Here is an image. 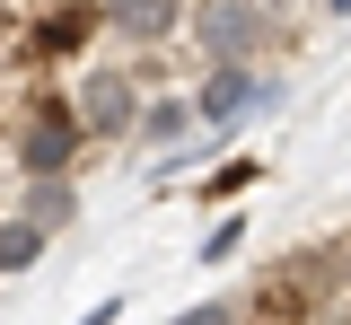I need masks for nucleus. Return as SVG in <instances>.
Segmentation results:
<instances>
[{
    "label": "nucleus",
    "mask_w": 351,
    "mask_h": 325,
    "mask_svg": "<svg viewBox=\"0 0 351 325\" xmlns=\"http://www.w3.org/2000/svg\"><path fill=\"white\" fill-rule=\"evenodd\" d=\"M193 132H202V115H193V97H176V88H158L149 106H141V132L132 141H149V149H193Z\"/></svg>",
    "instance_id": "7"
},
{
    "label": "nucleus",
    "mask_w": 351,
    "mask_h": 325,
    "mask_svg": "<svg viewBox=\"0 0 351 325\" xmlns=\"http://www.w3.org/2000/svg\"><path fill=\"white\" fill-rule=\"evenodd\" d=\"M176 325H255V290H219V299H202V308H184Z\"/></svg>",
    "instance_id": "10"
},
{
    "label": "nucleus",
    "mask_w": 351,
    "mask_h": 325,
    "mask_svg": "<svg viewBox=\"0 0 351 325\" xmlns=\"http://www.w3.org/2000/svg\"><path fill=\"white\" fill-rule=\"evenodd\" d=\"M106 9V36H123V45L158 53L176 27H193V0H97Z\"/></svg>",
    "instance_id": "6"
},
{
    "label": "nucleus",
    "mask_w": 351,
    "mask_h": 325,
    "mask_svg": "<svg viewBox=\"0 0 351 325\" xmlns=\"http://www.w3.org/2000/svg\"><path fill=\"white\" fill-rule=\"evenodd\" d=\"M193 45L202 62H263L281 45V18L272 0H193Z\"/></svg>",
    "instance_id": "2"
},
{
    "label": "nucleus",
    "mask_w": 351,
    "mask_h": 325,
    "mask_svg": "<svg viewBox=\"0 0 351 325\" xmlns=\"http://www.w3.org/2000/svg\"><path fill=\"white\" fill-rule=\"evenodd\" d=\"M114 317H123V299H97V308H88L80 325H114Z\"/></svg>",
    "instance_id": "13"
},
{
    "label": "nucleus",
    "mask_w": 351,
    "mask_h": 325,
    "mask_svg": "<svg viewBox=\"0 0 351 325\" xmlns=\"http://www.w3.org/2000/svg\"><path fill=\"white\" fill-rule=\"evenodd\" d=\"M255 106H263V80H255V62H211V71H202V88H193V115H202L211 132L246 123Z\"/></svg>",
    "instance_id": "5"
},
{
    "label": "nucleus",
    "mask_w": 351,
    "mask_h": 325,
    "mask_svg": "<svg viewBox=\"0 0 351 325\" xmlns=\"http://www.w3.org/2000/svg\"><path fill=\"white\" fill-rule=\"evenodd\" d=\"M106 36V9L97 0H36V18L18 27V62H80L88 45Z\"/></svg>",
    "instance_id": "4"
},
{
    "label": "nucleus",
    "mask_w": 351,
    "mask_h": 325,
    "mask_svg": "<svg viewBox=\"0 0 351 325\" xmlns=\"http://www.w3.org/2000/svg\"><path fill=\"white\" fill-rule=\"evenodd\" d=\"M237 246H246V211H228V220H219V229L202 237V264H228Z\"/></svg>",
    "instance_id": "12"
},
{
    "label": "nucleus",
    "mask_w": 351,
    "mask_h": 325,
    "mask_svg": "<svg viewBox=\"0 0 351 325\" xmlns=\"http://www.w3.org/2000/svg\"><path fill=\"white\" fill-rule=\"evenodd\" d=\"M325 9H334V18H351V0H325Z\"/></svg>",
    "instance_id": "14"
},
{
    "label": "nucleus",
    "mask_w": 351,
    "mask_h": 325,
    "mask_svg": "<svg viewBox=\"0 0 351 325\" xmlns=\"http://www.w3.org/2000/svg\"><path fill=\"white\" fill-rule=\"evenodd\" d=\"M88 149V123L80 106H71V88H36L27 97V115H18V132H9V158H18V176H71Z\"/></svg>",
    "instance_id": "1"
},
{
    "label": "nucleus",
    "mask_w": 351,
    "mask_h": 325,
    "mask_svg": "<svg viewBox=\"0 0 351 325\" xmlns=\"http://www.w3.org/2000/svg\"><path fill=\"white\" fill-rule=\"evenodd\" d=\"M255 176H263L255 158H219L211 176H202V193H211V202H219V193H246V185H255Z\"/></svg>",
    "instance_id": "11"
},
{
    "label": "nucleus",
    "mask_w": 351,
    "mask_h": 325,
    "mask_svg": "<svg viewBox=\"0 0 351 325\" xmlns=\"http://www.w3.org/2000/svg\"><path fill=\"white\" fill-rule=\"evenodd\" d=\"M18 211H27V220L53 237L71 211H80V193H71V176H27V202H18Z\"/></svg>",
    "instance_id": "8"
},
{
    "label": "nucleus",
    "mask_w": 351,
    "mask_h": 325,
    "mask_svg": "<svg viewBox=\"0 0 351 325\" xmlns=\"http://www.w3.org/2000/svg\"><path fill=\"white\" fill-rule=\"evenodd\" d=\"M36 255H44V229L27 220V211H9V220H0V281H9V273H36Z\"/></svg>",
    "instance_id": "9"
},
{
    "label": "nucleus",
    "mask_w": 351,
    "mask_h": 325,
    "mask_svg": "<svg viewBox=\"0 0 351 325\" xmlns=\"http://www.w3.org/2000/svg\"><path fill=\"white\" fill-rule=\"evenodd\" d=\"M71 106H80L88 141H132V132H141V106H149V88L132 80L123 62H88V71H71Z\"/></svg>",
    "instance_id": "3"
}]
</instances>
